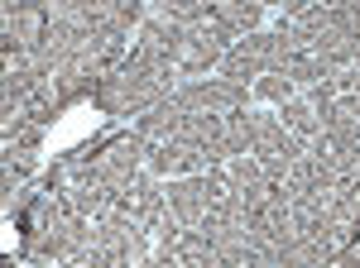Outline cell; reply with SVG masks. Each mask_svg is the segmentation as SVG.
<instances>
[{
  "instance_id": "cell-1",
  "label": "cell",
  "mask_w": 360,
  "mask_h": 268,
  "mask_svg": "<svg viewBox=\"0 0 360 268\" xmlns=\"http://www.w3.org/2000/svg\"><path fill=\"white\" fill-rule=\"evenodd\" d=\"M278 58V34H264V29H255V34H245L240 43H231L221 53V77L226 81H240V86H250L255 77H264L269 67H274Z\"/></svg>"
},
{
  "instance_id": "cell-2",
  "label": "cell",
  "mask_w": 360,
  "mask_h": 268,
  "mask_svg": "<svg viewBox=\"0 0 360 268\" xmlns=\"http://www.w3.org/2000/svg\"><path fill=\"white\" fill-rule=\"evenodd\" d=\"M173 96L188 110H212V115H231V110H245V86L226 77H193L183 86H173Z\"/></svg>"
},
{
  "instance_id": "cell-3",
  "label": "cell",
  "mask_w": 360,
  "mask_h": 268,
  "mask_svg": "<svg viewBox=\"0 0 360 268\" xmlns=\"http://www.w3.org/2000/svg\"><path fill=\"white\" fill-rule=\"evenodd\" d=\"M0 15H5L0 29H10L29 53H39L44 39L53 34V10H49V0H25V5H15V10H0Z\"/></svg>"
},
{
  "instance_id": "cell-4",
  "label": "cell",
  "mask_w": 360,
  "mask_h": 268,
  "mask_svg": "<svg viewBox=\"0 0 360 268\" xmlns=\"http://www.w3.org/2000/svg\"><path fill=\"white\" fill-rule=\"evenodd\" d=\"M144 154H149V139L135 130V134L111 139V144L96 154V163H101V173H106L111 182H130V177H139V173H144Z\"/></svg>"
},
{
  "instance_id": "cell-5",
  "label": "cell",
  "mask_w": 360,
  "mask_h": 268,
  "mask_svg": "<svg viewBox=\"0 0 360 268\" xmlns=\"http://www.w3.org/2000/svg\"><path fill=\"white\" fill-rule=\"evenodd\" d=\"M188 115H193V110L183 106L178 96H164L159 106H149L144 115H135V130L144 134L149 144H164V139H178V134H183Z\"/></svg>"
},
{
  "instance_id": "cell-6",
  "label": "cell",
  "mask_w": 360,
  "mask_h": 268,
  "mask_svg": "<svg viewBox=\"0 0 360 268\" xmlns=\"http://www.w3.org/2000/svg\"><path fill=\"white\" fill-rule=\"evenodd\" d=\"M164 201L168 211L178 215L183 225H197L202 211H207V196H202V173H188V177H164Z\"/></svg>"
},
{
  "instance_id": "cell-7",
  "label": "cell",
  "mask_w": 360,
  "mask_h": 268,
  "mask_svg": "<svg viewBox=\"0 0 360 268\" xmlns=\"http://www.w3.org/2000/svg\"><path fill=\"white\" fill-rule=\"evenodd\" d=\"M207 10H212L231 34H240V39L255 34L259 20H264V5H259V0H207Z\"/></svg>"
},
{
  "instance_id": "cell-8",
  "label": "cell",
  "mask_w": 360,
  "mask_h": 268,
  "mask_svg": "<svg viewBox=\"0 0 360 268\" xmlns=\"http://www.w3.org/2000/svg\"><path fill=\"white\" fill-rule=\"evenodd\" d=\"M278 120H283V130H293L298 139H312V134L322 130V110H317V101H312L307 91L288 96V101L278 106Z\"/></svg>"
},
{
  "instance_id": "cell-9",
  "label": "cell",
  "mask_w": 360,
  "mask_h": 268,
  "mask_svg": "<svg viewBox=\"0 0 360 268\" xmlns=\"http://www.w3.org/2000/svg\"><path fill=\"white\" fill-rule=\"evenodd\" d=\"M250 91H255V101H269V106H283L288 96H298V86H293V77H283V72H264V77L250 81Z\"/></svg>"
},
{
  "instance_id": "cell-10",
  "label": "cell",
  "mask_w": 360,
  "mask_h": 268,
  "mask_svg": "<svg viewBox=\"0 0 360 268\" xmlns=\"http://www.w3.org/2000/svg\"><path fill=\"white\" fill-rule=\"evenodd\" d=\"M226 144H231V154H255V115L231 110L226 115Z\"/></svg>"
},
{
  "instance_id": "cell-11",
  "label": "cell",
  "mask_w": 360,
  "mask_h": 268,
  "mask_svg": "<svg viewBox=\"0 0 360 268\" xmlns=\"http://www.w3.org/2000/svg\"><path fill=\"white\" fill-rule=\"evenodd\" d=\"M96 10H101L106 20H115V25L130 29V25H139V15H144V0H101Z\"/></svg>"
},
{
  "instance_id": "cell-12",
  "label": "cell",
  "mask_w": 360,
  "mask_h": 268,
  "mask_svg": "<svg viewBox=\"0 0 360 268\" xmlns=\"http://www.w3.org/2000/svg\"><path fill=\"white\" fill-rule=\"evenodd\" d=\"M259 5H283V0H259Z\"/></svg>"
}]
</instances>
